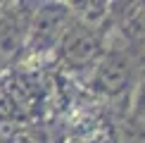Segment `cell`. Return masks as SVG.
<instances>
[{
	"instance_id": "cell-5",
	"label": "cell",
	"mask_w": 145,
	"mask_h": 143,
	"mask_svg": "<svg viewBox=\"0 0 145 143\" xmlns=\"http://www.w3.org/2000/svg\"><path fill=\"white\" fill-rule=\"evenodd\" d=\"M126 119L145 129V76L138 81L133 95H131V105L126 107Z\"/></svg>"
},
{
	"instance_id": "cell-3",
	"label": "cell",
	"mask_w": 145,
	"mask_h": 143,
	"mask_svg": "<svg viewBox=\"0 0 145 143\" xmlns=\"http://www.w3.org/2000/svg\"><path fill=\"white\" fill-rule=\"evenodd\" d=\"M105 38H107L105 33L93 31V29L71 19L62 41L57 43V52L69 69H90L107 50Z\"/></svg>"
},
{
	"instance_id": "cell-4",
	"label": "cell",
	"mask_w": 145,
	"mask_h": 143,
	"mask_svg": "<svg viewBox=\"0 0 145 143\" xmlns=\"http://www.w3.org/2000/svg\"><path fill=\"white\" fill-rule=\"evenodd\" d=\"M26 43V24H19V19L10 14L0 17V57L12 60Z\"/></svg>"
},
{
	"instance_id": "cell-6",
	"label": "cell",
	"mask_w": 145,
	"mask_h": 143,
	"mask_svg": "<svg viewBox=\"0 0 145 143\" xmlns=\"http://www.w3.org/2000/svg\"><path fill=\"white\" fill-rule=\"evenodd\" d=\"M119 143H145V129L138 124L124 119L121 124V134H119Z\"/></svg>"
},
{
	"instance_id": "cell-7",
	"label": "cell",
	"mask_w": 145,
	"mask_h": 143,
	"mask_svg": "<svg viewBox=\"0 0 145 143\" xmlns=\"http://www.w3.org/2000/svg\"><path fill=\"white\" fill-rule=\"evenodd\" d=\"M7 143H45V138L38 134V131H31V129H19L14 136L7 141Z\"/></svg>"
},
{
	"instance_id": "cell-8",
	"label": "cell",
	"mask_w": 145,
	"mask_h": 143,
	"mask_svg": "<svg viewBox=\"0 0 145 143\" xmlns=\"http://www.w3.org/2000/svg\"><path fill=\"white\" fill-rule=\"evenodd\" d=\"M0 143H7V141H0Z\"/></svg>"
},
{
	"instance_id": "cell-2",
	"label": "cell",
	"mask_w": 145,
	"mask_h": 143,
	"mask_svg": "<svg viewBox=\"0 0 145 143\" xmlns=\"http://www.w3.org/2000/svg\"><path fill=\"white\" fill-rule=\"evenodd\" d=\"M71 24V7L67 3H43L38 5L26 24V43L33 50L57 48L64 31Z\"/></svg>"
},
{
	"instance_id": "cell-1",
	"label": "cell",
	"mask_w": 145,
	"mask_h": 143,
	"mask_svg": "<svg viewBox=\"0 0 145 143\" xmlns=\"http://www.w3.org/2000/svg\"><path fill=\"white\" fill-rule=\"evenodd\" d=\"M140 69L133 62L126 45H112L102 52V57L90 67L88 83L95 93L105 98H129L133 95L138 81H140Z\"/></svg>"
}]
</instances>
